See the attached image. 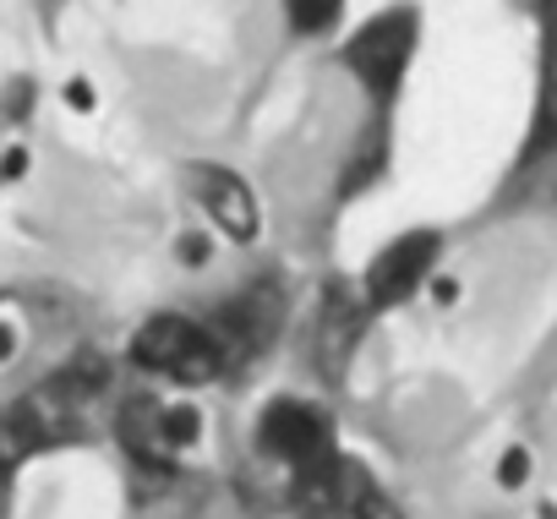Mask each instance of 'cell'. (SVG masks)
<instances>
[{"instance_id": "cell-11", "label": "cell", "mask_w": 557, "mask_h": 519, "mask_svg": "<svg viewBox=\"0 0 557 519\" xmlns=\"http://www.w3.org/2000/svg\"><path fill=\"white\" fill-rule=\"evenodd\" d=\"M339 519H405L399 503L372 481V470L361 459L345 454V497H339Z\"/></svg>"}, {"instance_id": "cell-1", "label": "cell", "mask_w": 557, "mask_h": 519, "mask_svg": "<svg viewBox=\"0 0 557 519\" xmlns=\"http://www.w3.org/2000/svg\"><path fill=\"white\" fill-rule=\"evenodd\" d=\"M416 45H421V17L416 7H388L377 17H367L345 45H339V66L367 88L372 104H394L405 77H410V61H416Z\"/></svg>"}, {"instance_id": "cell-13", "label": "cell", "mask_w": 557, "mask_h": 519, "mask_svg": "<svg viewBox=\"0 0 557 519\" xmlns=\"http://www.w3.org/2000/svg\"><path fill=\"white\" fill-rule=\"evenodd\" d=\"M50 383H55V388H61L66 399L88 405V399H94V394H99V388L110 383V367H104L99 356H72V361H66V367H61V372H55Z\"/></svg>"}, {"instance_id": "cell-15", "label": "cell", "mask_w": 557, "mask_h": 519, "mask_svg": "<svg viewBox=\"0 0 557 519\" xmlns=\"http://www.w3.org/2000/svg\"><path fill=\"white\" fill-rule=\"evenodd\" d=\"M164 437H170L175 448H191V443L202 437V416H197L191 405H164Z\"/></svg>"}, {"instance_id": "cell-21", "label": "cell", "mask_w": 557, "mask_h": 519, "mask_svg": "<svg viewBox=\"0 0 557 519\" xmlns=\"http://www.w3.org/2000/svg\"><path fill=\"white\" fill-rule=\"evenodd\" d=\"M530 7L541 12V23H546V28H557V0H530Z\"/></svg>"}, {"instance_id": "cell-4", "label": "cell", "mask_w": 557, "mask_h": 519, "mask_svg": "<svg viewBox=\"0 0 557 519\" xmlns=\"http://www.w3.org/2000/svg\"><path fill=\"white\" fill-rule=\"evenodd\" d=\"M83 432V405L66 399L55 383L23 394L7 416V459L17 454H39V448H55V443H72Z\"/></svg>"}, {"instance_id": "cell-6", "label": "cell", "mask_w": 557, "mask_h": 519, "mask_svg": "<svg viewBox=\"0 0 557 519\" xmlns=\"http://www.w3.org/2000/svg\"><path fill=\"white\" fill-rule=\"evenodd\" d=\"M197 202L208 208V219L230 235V240H257L262 230V208H257V191L224 170V164H197Z\"/></svg>"}, {"instance_id": "cell-16", "label": "cell", "mask_w": 557, "mask_h": 519, "mask_svg": "<svg viewBox=\"0 0 557 519\" xmlns=\"http://www.w3.org/2000/svg\"><path fill=\"white\" fill-rule=\"evenodd\" d=\"M530 481V454L524 448H503L497 459V486H524Z\"/></svg>"}, {"instance_id": "cell-2", "label": "cell", "mask_w": 557, "mask_h": 519, "mask_svg": "<svg viewBox=\"0 0 557 519\" xmlns=\"http://www.w3.org/2000/svg\"><path fill=\"white\" fill-rule=\"evenodd\" d=\"M224 334L213 323H191V318H153L137 329L132 339V361L148 367V372H164L175 383H213L224 372Z\"/></svg>"}, {"instance_id": "cell-18", "label": "cell", "mask_w": 557, "mask_h": 519, "mask_svg": "<svg viewBox=\"0 0 557 519\" xmlns=\"http://www.w3.org/2000/svg\"><path fill=\"white\" fill-rule=\"evenodd\" d=\"M66 104L88 115V110H94V88H88V83H66Z\"/></svg>"}, {"instance_id": "cell-8", "label": "cell", "mask_w": 557, "mask_h": 519, "mask_svg": "<svg viewBox=\"0 0 557 519\" xmlns=\"http://www.w3.org/2000/svg\"><path fill=\"white\" fill-rule=\"evenodd\" d=\"M290 503L307 514V519H339V497H345V454L329 443L307 459L290 465Z\"/></svg>"}, {"instance_id": "cell-14", "label": "cell", "mask_w": 557, "mask_h": 519, "mask_svg": "<svg viewBox=\"0 0 557 519\" xmlns=\"http://www.w3.org/2000/svg\"><path fill=\"white\" fill-rule=\"evenodd\" d=\"M383 164H388V137H367L361 143V153H356V164H350V175H345V186L356 191V186H367V181H377L383 175Z\"/></svg>"}, {"instance_id": "cell-7", "label": "cell", "mask_w": 557, "mask_h": 519, "mask_svg": "<svg viewBox=\"0 0 557 519\" xmlns=\"http://www.w3.org/2000/svg\"><path fill=\"white\" fill-rule=\"evenodd\" d=\"M367 312H372V301H356L339 285L323 296V312H318V361H323L329 378H339L350 367V356H356V345L367 334Z\"/></svg>"}, {"instance_id": "cell-22", "label": "cell", "mask_w": 557, "mask_h": 519, "mask_svg": "<svg viewBox=\"0 0 557 519\" xmlns=\"http://www.w3.org/2000/svg\"><path fill=\"white\" fill-rule=\"evenodd\" d=\"M541 519H557V503H541Z\"/></svg>"}, {"instance_id": "cell-5", "label": "cell", "mask_w": 557, "mask_h": 519, "mask_svg": "<svg viewBox=\"0 0 557 519\" xmlns=\"http://www.w3.org/2000/svg\"><path fill=\"white\" fill-rule=\"evenodd\" d=\"M257 443H262L268 459L296 465V459L329 448V421L312 405H301V399H273L262 410V421H257Z\"/></svg>"}, {"instance_id": "cell-20", "label": "cell", "mask_w": 557, "mask_h": 519, "mask_svg": "<svg viewBox=\"0 0 557 519\" xmlns=\"http://www.w3.org/2000/svg\"><path fill=\"white\" fill-rule=\"evenodd\" d=\"M432 296H437V301L448 307V301L459 296V285H454V280H443V274H432Z\"/></svg>"}, {"instance_id": "cell-3", "label": "cell", "mask_w": 557, "mask_h": 519, "mask_svg": "<svg viewBox=\"0 0 557 519\" xmlns=\"http://www.w3.org/2000/svg\"><path fill=\"white\" fill-rule=\"evenodd\" d=\"M437 251H443V240H437L432 230H410V235H399L394 246H383V251L372 257V269H367V301H372V312L399 307V301H410L421 285H432Z\"/></svg>"}, {"instance_id": "cell-17", "label": "cell", "mask_w": 557, "mask_h": 519, "mask_svg": "<svg viewBox=\"0 0 557 519\" xmlns=\"http://www.w3.org/2000/svg\"><path fill=\"white\" fill-rule=\"evenodd\" d=\"M175 257H181L186 269H202V263H208V235H181Z\"/></svg>"}, {"instance_id": "cell-12", "label": "cell", "mask_w": 557, "mask_h": 519, "mask_svg": "<svg viewBox=\"0 0 557 519\" xmlns=\"http://www.w3.org/2000/svg\"><path fill=\"white\" fill-rule=\"evenodd\" d=\"M345 17V0H285V23L296 39H323Z\"/></svg>"}, {"instance_id": "cell-10", "label": "cell", "mask_w": 557, "mask_h": 519, "mask_svg": "<svg viewBox=\"0 0 557 519\" xmlns=\"http://www.w3.org/2000/svg\"><path fill=\"white\" fill-rule=\"evenodd\" d=\"M115 432H121V443H126V454H132L137 465L170 470V454H175V443L164 437V405H153V399H132V405L121 410Z\"/></svg>"}, {"instance_id": "cell-19", "label": "cell", "mask_w": 557, "mask_h": 519, "mask_svg": "<svg viewBox=\"0 0 557 519\" xmlns=\"http://www.w3.org/2000/svg\"><path fill=\"white\" fill-rule=\"evenodd\" d=\"M23 175H28V148L12 143V148H7V181H23Z\"/></svg>"}, {"instance_id": "cell-9", "label": "cell", "mask_w": 557, "mask_h": 519, "mask_svg": "<svg viewBox=\"0 0 557 519\" xmlns=\"http://www.w3.org/2000/svg\"><path fill=\"white\" fill-rule=\"evenodd\" d=\"M230 350H268V339L278 334V296L273 291H251L240 301H224L213 318H208Z\"/></svg>"}]
</instances>
